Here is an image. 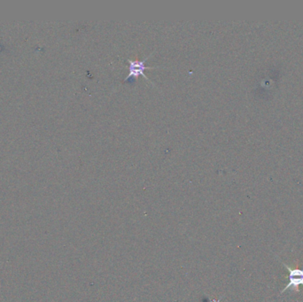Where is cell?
Segmentation results:
<instances>
[{
	"mask_svg": "<svg viewBox=\"0 0 303 302\" xmlns=\"http://www.w3.org/2000/svg\"><path fill=\"white\" fill-rule=\"evenodd\" d=\"M149 57H147L145 60L143 61H132V60H128L129 62V75L125 78V82L129 80L131 77H137V76H143L146 79H148L147 76L145 74L146 69H152L155 68L157 67H147L145 65V62L148 60Z\"/></svg>",
	"mask_w": 303,
	"mask_h": 302,
	"instance_id": "obj_1",
	"label": "cell"
},
{
	"mask_svg": "<svg viewBox=\"0 0 303 302\" xmlns=\"http://www.w3.org/2000/svg\"><path fill=\"white\" fill-rule=\"evenodd\" d=\"M284 265L286 266L288 271H289V276H288L289 283H288L287 285L284 288L281 293L286 292L288 289H293L294 291L299 292V286L303 285V269H299V268L293 269L285 263H284Z\"/></svg>",
	"mask_w": 303,
	"mask_h": 302,
	"instance_id": "obj_2",
	"label": "cell"
}]
</instances>
